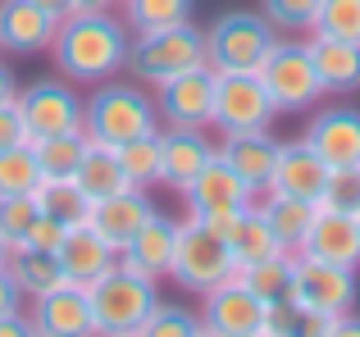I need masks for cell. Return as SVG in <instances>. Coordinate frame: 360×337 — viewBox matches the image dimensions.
I'll return each instance as SVG.
<instances>
[{
	"instance_id": "cell-1",
	"label": "cell",
	"mask_w": 360,
	"mask_h": 337,
	"mask_svg": "<svg viewBox=\"0 0 360 337\" xmlns=\"http://www.w3.org/2000/svg\"><path fill=\"white\" fill-rule=\"evenodd\" d=\"M128 46H132V27L123 23V14L78 9V14L55 23L51 60L60 69V78L96 87V82H105V78L128 69Z\"/></svg>"
},
{
	"instance_id": "cell-2",
	"label": "cell",
	"mask_w": 360,
	"mask_h": 337,
	"mask_svg": "<svg viewBox=\"0 0 360 337\" xmlns=\"http://www.w3.org/2000/svg\"><path fill=\"white\" fill-rule=\"evenodd\" d=\"M360 301V278L347 265H328L315 256H292L288 274V305L297 310L301 333H315L319 319H333L342 310H356Z\"/></svg>"
},
{
	"instance_id": "cell-3",
	"label": "cell",
	"mask_w": 360,
	"mask_h": 337,
	"mask_svg": "<svg viewBox=\"0 0 360 337\" xmlns=\"http://www.w3.org/2000/svg\"><path fill=\"white\" fill-rule=\"evenodd\" d=\"M160 114L155 100L137 87V82H96L87 100H82V133L91 137L96 146H123L141 133H155Z\"/></svg>"
},
{
	"instance_id": "cell-4",
	"label": "cell",
	"mask_w": 360,
	"mask_h": 337,
	"mask_svg": "<svg viewBox=\"0 0 360 337\" xmlns=\"http://www.w3.org/2000/svg\"><path fill=\"white\" fill-rule=\"evenodd\" d=\"M233 274H242L238 260H233V246L224 237V223H205V219H178V251H174V274L178 287L205 296L210 287L229 283Z\"/></svg>"
},
{
	"instance_id": "cell-5",
	"label": "cell",
	"mask_w": 360,
	"mask_h": 337,
	"mask_svg": "<svg viewBox=\"0 0 360 337\" xmlns=\"http://www.w3.org/2000/svg\"><path fill=\"white\" fill-rule=\"evenodd\" d=\"M87 292H91V315H96L101 337H141V324L160 301L155 278L137 274L128 265H115L110 274H101Z\"/></svg>"
},
{
	"instance_id": "cell-6",
	"label": "cell",
	"mask_w": 360,
	"mask_h": 337,
	"mask_svg": "<svg viewBox=\"0 0 360 337\" xmlns=\"http://www.w3.org/2000/svg\"><path fill=\"white\" fill-rule=\"evenodd\" d=\"M196 64H210L205 55V32L187 18V23L174 27H150V32H132L128 46V73L146 87L174 78V73H187Z\"/></svg>"
},
{
	"instance_id": "cell-7",
	"label": "cell",
	"mask_w": 360,
	"mask_h": 337,
	"mask_svg": "<svg viewBox=\"0 0 360 337\" xmlns=\"http://www.w3.org/2000/svg\"><path fill=\"white\" fill-rule=\"evenodd\" d=\"M255 73H260L269 100L278 105V114L315 110L319 96H328L324 82H319V73H315V60H310V46L306 41H292V37H283V32H278L274 51L264 55V64Z\"/></svg>"
},
{
	"instance_id": "cell-8",
	"label": "cell",
	"mask_w": 360,
	"mask_h": 337,
	"mask_svg": "<svg viewBox=\"0 0 360 337\" xmlns=\"http://www.w3.org/2000/svg\"><path fill=\"white\" fill-rule=\"evenodd\" d=\"M278 41V27L260 14V9H224L205 32V55L210 69H260L264 55Z\"/></svg>"
},
{
	"instance_id": "cell-9",
	"label": "cell",
	"mask_w": 360,
	"mask_h": 337,
	"mask_svg": "<svg viewBox=\"0 0 360 337\" xmlns=\"http://www.w3.org/2000/svg\"><path fill=\"white\" fill-rule=\"evenodd\" d=\"M278 119V105L269 100L260 73L255 69H214V114L210 128L219 133H260V128H274Z\"/></svg>"
},
{
	"instance_id": "cell-10",
	"label": "cell",
	"mask_w": 360,
	"mask_h": 337,
	"mask_svg": "<svg viewBox=\"0 0 360 337\" xmlns=\"http://www.w3.org/2000/svg\"><path fill=\"white\" fill-rule=\"evenodd\" d=\"M14 105H18V114H23L27 142L82 128V96L73 91L69 78H37V82H27V87H18Z\"/></svg>"
},
{
	"instance_id": "cell-11",
	"label": "cell",
	"mask_w": 360,
	"mask_h": 337,
	"mask_svg": "<svg viewBox=\"0 0 360 337\" xmlns=\"http://www.w3.org/2000/svg\"><path fill=\"white\" fill-rule=\"evenodd\" d=\"M155 114L165 128H210L214 114V69L210 64H196L187 73L155 82Z\"/></svg>"
},
{
	"instance_id": "cell-12",
	"label": "cell",
	"mask_w": 360,
	"mask_h": 337,
	"mask_svg": "<svg viewBox=\"0 0 360 337\" xmlns=\"http://www.w3.org/2000/svg\"><path fill=\"white\" fill-rule=\"evenodd\" d=\"M201 329L205 337H260L264 329V315H269V301H260V296L251 292V287L242 283V274H233L229 283L210 287L201 301Z\"/></svg>"
},
{
	"instance_id": "cell-13",
	"label": "cell",
	"mask_w": 360,
	"mask_h": 337,
	"mask_svg": "<svg viewBox=\"0 0 360 337\" xmlns=\"http://www.w3.org/2000/svg\"><path fill=\"white\" fill-rule=\"evenodd\" d=\"M178 196H183L187 214H192V219H205V223H229L238 210H246V205L255 201V192L219 160V155H214Z\"/></svg>"
},
{
	"instance_id": "cell-14",
	"label": "cell",
	"mask_w": 360,
	"mask_h": 337,
	"mask_svg": "<svg viewBox=\"0 0 360 337\" xmlns=\"http://www.w3.org/2000/svg\"><path fill=\"white\" fill-rule=\"evenodd\" d=\"M32 324L46 337H96V315H91V292L82 283H55L51 292L32 296Z\"/></svg>"
},
{
	"instance_id": "cell-15",
	"label": "cell",
	"mask_w": 360,
	"mask_h": 337,
	"mask_svg": "<svg viewBox=\"0 0 360 337\" xmlns=\"http://www.w3.org/2000/svg\"><path fill=\"white\" fill-rule=\"evenodd\" d=\"M306 137L328 168H360V110L356 105H324L310 114Z\"/></svg>"
},
{
	"instance_id": "cell-16",
	"label": "cell",
	"mask_w": 360,
	"mask_h": 337,
	"mask_svg": "<svg viewBox=\"0 0 360 337\" xmlns=\"http://www.w3.org/2000/svg\"><path fill=\"white\" fill-rule=\"evenodd\" d=\"M297 256H315V260H328V265L360 269V223H356V210L319 205L315 223H310V232H306V242H301Z\"/></svg>"
},
{
	"instance_id": "cell-17",
	"label": "cell",
	"mask_w": 360,
	"mask_h": 337,
	"mask_svg": "<svg viewBox=\"0 0 360 337\" xmlns=\"http://www.w3.org/2000/svg\"><path fill=\"white\" fill-rule=\"evenodd\" d=\"M174 251H178V219H169V214L155 210L119 246V265H128V269H137V274H146V278L160 283V278L174 274Z\"/></svg>"
},
{
	"instance_id": "cell-18",
	"label": "cell",
	"mask_w": 360,
	"mask_h": 337,
	"mask_svg": "<svg viewBox=\"0 0 360 337\" xmlns=\"http://www.w3.org/2000/svg\"><path fill=\"white\" fill-rule=\"evenodd\" d=\"M278 146H283L278 137H274L269 128H260V133H224V142L214 146V151H219V160L229 164L255 192V201H260V196L269 192L274 164H278Z\"/></svg>"
},
{
	"instance_id": "cell-19",
	"label": "cell",
	"mask_w": 360,
	"mask_h": 337,
	"mask_svg": "<svg viewBox=\"0 0 360 337\" xmlns=\"http://www.w3.org/2000/svg\"><path fill=\"white\" fill-rule=\"evenodd\" d=\"M214 155L219 151L205 137V128H160V187L183 192Z\"/></svg>"
},
{
	"instance_id": "cell-20",
	"label": "cell",
	"mask_w": 360,
	"mask_h": 337,
	"mask_svg": "<svg viewBox=\"0 0 360 337\" xmlns=\"http://www.w3.org/2000/svg\"><path fill=\"white\" fill-rule=\"evenodd\" d=\"M55 256H60L64 278H69V283H82V287H91L101 274H110V269L119 265V251L110 246V242L101 237V232L91 228L87 219L64 228V237H60V246H55Z\"/></svg>"
},
{
	"instance_id": "cell-21",
	"label": "cell",
	"mask_w": 360,
	"mask_h": 337,
	"mask_svg": "<svg viewBox=\"0 0 360 337\" xmlns=\"http://www.w3.org/2000/svg\"><path fill=\"white\" fill-rule=\"evenodd\" d=\"M324 183H328V164L315 155V146H310L306 137H301V142H283L278 146V164H274L269 192L301 196V201H315L319 205Z\"/></svg>"
},
{
	"instance_id": "cell-22",
	"label": "cell",
	"mask_w": 360,
	"mask_h": 337,
	"mask_svg": "<svg viewBox=\"0 0 360 337\" xmlns=\"http://www.w3.org/2000/svg\"><path fill=\"white\" fill-rule=\"evenodd\" d=\"M55 18L37 0H0V51L5 55H41L51 51Z\"/></svg>"
},
{
	"instance_id": "cell-23",
	"label": "cell",
	"mask_w": 360,
	"mask_h": 337,
	"mask_svg": "<svg viewBox=\"0 0 360 337\" xmlns=\"http://www.w3.org/2000/svg\"><path fill=\"white\" fill-rule=\"evenodd\" d=\"M150 214H155V201L146 196V187H123V192L105 196V201H91L87 223L119 251L123 242H128L132 232H137L141 223L150 219Z\"/></svg>"
},
{
	"instance_id": "cell-24",
	"label": "cell",
	"mask_w": 360,
	"mask_h": 337,
	"mask_svg": "<svg viewBox=\"0 0 360 337\" xmlns=\"http://www.w3.org/2000/svg\"><path fill=\"white\" fill-rule=\"evenodd\" d=\"M224 237H229L233 246V260H238V269H251L260 265V260H274V256H288V251L278 246V237H274L269 219H264L260 205H246V210H238L229 223H224Z\"/></svg>"
},
{
	"instance_id": "cell-25",
	"label": "cell",
	"mask_w": 360,
	"mask_h": 337,
	"mask_svg": "<svg viewBox=\"0 0 360 337\" xmlns=\"http://www.w3.org/2000/svg\"><path fill=\"white\" fill-rule=\"evenodd\" d=\"M310 60L324 82V91H356L360 87V41H342V37H319L310 32Z\"/></svg>"
},
{
	"instance_id": "cell-26",
	"label": "cell",
	"mask_w": 360,
	"mask_h": 337,
	"mask_svg": "<svg viewBox=\"0 0 360 337\" xmlns=\"http://www.w3.org/2000/svg\"><path fill=\"white\" fill-rule=\"evenodd\" d=\"M260 210L264 219H269L274 237H278V246L288 251V256H297L301 242H306L310 223H315V201H301V196H283V192H264L260 196Z\"/></svg>"
},
{
	"instance_id": "cell-27",
	"label": "cell",
	"mask_w": 360,
	"mask_h": 337,
	"mask_svg": "<svg viewBox=\"0 0 360 337\" xmlns=\"http://www.w3.org/2000/svg\"><path fill=\"white\" fill-rule=\"evenodd\" d=\"M73 187H78L87 201H105V196H115V192H123V187H132V183H128V173H123L115 146L91 142L87 155H82V164L73 168Z\"/></svg>"
},
{
	"instance_id": "cell-28",
	"label": "cell",
	"mask_w": 360,
	"mask_h": 337,
	"mask_svg": "<svg viewBox=\"0 0 360 337\" xmlns=\"http://www.w3.org/2000/svg\"><path fill=\"white\" fill-rule=\"evenodd\" d=\"M5 265H9V274L18 278V287H23L27 301H32V296H41V292H51L55 283H64L60 256H55L51 246H14Z\"/></svg>"
},
{
	"instance_id": "cell-29",
	"label": "cell",
	"mask_w": 360,
	"mask_h": 337,
	"mask_svg": "<svg viewBox=\"0 0 360 337\" xmlns=\"http://www.w3.org/2000/svg\"><path fill=\"white\" fill-rule=\"evenodd\" d=\"M87 146H91V137L82 133V128H73V133L37 137L32 151H37V164H41V173H46V178H73V168L82 164Z\"/></svg>"
},
{
	"instance_id": "cell-30",
	"label": "cell",
	"mask_w": 360,
	"mask_h": 337,
	"mask_svg": "<svg viewBox=\"0 0 360 337\" xmlns=\"http://www.w3.org/2000/svg\"><path fill=\"white\" fill-rule=\"evenodd\" d=\"M115 155H119V164H123V173H128L132 187H146V192L160 187V128L115 146Z\"/></svg>"
},
{
	"instance_id": "cell-31",
	"label": "cell",
	"mask_w": 360,
	"mask_h": 337,
	"mask_svg": "<svg viewBox=\"0 0 360 337\" xmlns=\"http://www.w3.org/2000/svg\"><path fill=\"white\" fill-rule=\"evenodd\" d=\"M196 14V0H123V23L132 32H150V27H174Z\"/></svg>"
},
{
	"instance_id": "cell-32",
	"label": "cell",
	"mask_w": 360,
	"mask_h": 337,
	"mask_svg": "<svg viewBox=\"0 0 360 337\" xmlns=\"http://www.w3.org/2000/svg\"><path fill=\"white\" fill-rule=\"evenodd\" d=\"M41 164H37L32 142H18L9 151H0V196H23L41 187Z\"/></svg>"
},
{
	"instance_id": "cell-33",
	"label": "cell",
	"mask_w": 360,
	"mask_h": 337,
	"mask_svg": "<svg viewBox=\"0 0 360 337\" xmlns=\"http://www.w3.org/2000/svg\"><path fill=\"white\" fill-rule=\"evenodd\" d=\"M37 205H41V214H51V219H60V223H82L87 210H91V201L73 187V178H41Z\"/></svg>"
},
{
	"instance_id": "cell-34",
	"label": "cell",
	"mask_w": 360,
	"mask_h": 337,
	"mask_svg": "<svg viewBox=\"0 0 360 337\" xmlns=\"http://www.w3.org/2000/svg\"><path fill=\"white\" fill-rule=\"evenodd\" d=\"M141 337H205V329H201V315L196 310L160 296L155 310L146 315V324H141Z\"/></svg>"
},
{
	"instance_id": "cell-35",
	"label": "cell",
	"mask_w": 360,
	"mask_h": 337,
	"mask_svg": "<svg viewBox=\"0 0 360 337\" xmlns=\"http://www.w3.org/2000/svg\"><path fill=\"white\" fill-rule=\"evenodd\" d=\"M310 32L360 41V0H319L315 18H310Z\"/></svg>"
},
{
	"instance_id": "cell-36",
	"label": "cell",
	"mask_w": 360,
	"mask_h": 337,
	"mask_svg": "<svg viewBox=\"0 0 360 337\" xmlns=\"http://www.w3.org/2000/svg\"><path fill=\"white\" fill-rule=\"evenodd\" d=\"M288 274H292V256H274V260H260V265L242 269V283L251 287L260 301H288Z\"/></svg>"
},
{
	"instance_id": "cell-37",
	"label": "cell",
	"mask_w": 360,
	"mask_h": 337,
	"mask_svg": "<svg viewBox=\"0 0 360 337\" xmlns=\"http://www.w3.org/2000/svg\"><path fill=\"white\" fill-rule=\"evenodd\" d=\"M37 214H41V205H37V192H23V196H0V237L9 242V251L27 242V228H32Z\"/></svg>"
},
{
	"instance_id": "cell-38",
	"label": "cell",
	"mask_w": 360,
	"mask_h": 337,
	"mask_svg": "<svg viewBox=\"0 0 360 337\" xmlns=\"http://www.w3.org/2000/svg\"><path fill=\"white\" fill-rule=\"evenodd\" d=\"M315 9H319V0H260V14L278 32H310Z\"/></svg>"
},
{
	"instance_id": "cell-39",
	"label": "cell",
	"mask_w": 360,
	"mask_h": 337,
	"mask_svg": "<svg viewBox=\"0 0 360 337\" xmlns=\"http://www.w3.org/2000/svg\"><path fill=\"white\" fill-rule=\"evenodd\" d=\"M319 205H338V210H356L360 205V168H328V183Z\"/></svg>"
},
{
	"instance_id": "cell-40",
	"label": "cell",
	"mask_w": 360,
	"mask_h": 337,
	"mask_svg": "<svg viewBox=\"0 0 360 337\" xmlns=\"http://www.w3.org/2000/svg\"><path fill=\"white\" fill-rule=\"evenodd\" d=\"M64 228H69V223H60V219H51V214H37L32 219V228H27V242L23 246H60V237H64Z\"/></svg>"
},
{
	"instance_id": "cell-41",
	"label": "cell",
	"mask_w": 360,
	"mask_h": 337,
	"mask_svg": "<svg viewBox=\"0 0 360 337\" xmlns=\"http://www.w3.org/2000/svg\"><path fill=\"white\" fill-rule=\"evenodd\" d=\"M27 142V128H23V114H18V105L9 100V105H0V151H9V146Z\"/></svg>"
},
{
	"instance_id": "cell-42",
	"label": "cell",
	"mask_w": 360,
	"mask_h": 337,
	"mask_svg": "<svg viewBox=\"0 0 360 337\" xmlns=\"http://www.w3.org/2000/svg\"><path fill=\"white\" fill-rule=\"evenodd\" d=\"M9 310H27V296L18 287V278L9 274V265H0V315H9Z\"/></svg>"
},
{
	"instance_id": "cell-43",
	"label": "cell",
	"mask_w": 360,
	"mask_h": 337,
	"mask_svg": "<svg viewBox=\"0 0 360 337\" xmlns=\"http://www.w3.org/2000/svg\"><path fill=\"white\" fill-rule=\"evenodd\" d=\"M32 333H37V324H32V315H27V310L0 315V337H32Z\"/></svg>"
},
{
	"instance_id": "cell-44",
	"label": "cell",
	"mask_w": 360,
	"mask_h": 337,
	"mask_svg": "<svg viewBox=\"0 0 360 337\" xmlns=\"http://www.w3.org/2000/svg\"><path fill=\"white\" fill-rule=\"evenodd\" d=\"M14 96H18V78H14V69L0 60V105H9Z\"/></svg>"
},
{
	"instance_id": "cell-45",
	"label": "cell",
	"mask_w": 360,
	"mask_h": 337,
	"mask_svg": "<svg viewBox=\"0 0 360 337\" xmlns=\"http://www.w3.org/2000/svg\"><path fill=\"white\" fill-rule=\"evenodd\" d=\"M37 5H41L46 14L55 18V23H60V18H69V14H73V0H37Z\"/></svg>"
},
{
	"instance_id": "cell-46",
	"label": "cell",
	"mask_w": 360,
	"mask_h": 337,
	"mask_svg": "<svg viewBox=\"0 0 360 337\" xmlns=\"http://www.w3.org/2000/svg\"><path fill=\"white\" fill-rule=\"evenodd\" d=\"M115 5V0H73V14H78V9H110Z\"/></svg>"
},
{
	"instance_id": "cell-47",
	"label": "cell",
	"mask_w": 360,
	"mask_h": 337,
	"mask_svg": "<svg viewBox=\"0 0 360 337\" xmlns=\"http://www.w3.org/2000/svg\"><path fill=\"white\" fill-rule=\"evenodd\" d=\"M5 260H9V242L0 237V265H5Z\"/></svg>"
},
{
	"instance_id": "cell-48",
	"label": "cell",
	"mask_w": 360,
	"mask_h": 337,
	"mask_svg": "<svg viewBox=\"0 0 360 337\" xmlns=\"http://www.w3.org/2000/svg\"><path fill=\"white\" fill-rule=\"evenodd\" d=\"M356 223H360V205H356Z\"/></svg>"
}]
</instances>
